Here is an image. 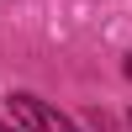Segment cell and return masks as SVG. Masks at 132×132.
<instances>
[{"label":"cell","mask_w":132,"mask_h":132,"mask_svg":"<svg viewBox=\"0 0 132 132\" xmlns=\"http://www.w3.org/2000/svg\"><path fill=\"white\" fill-rule=\"evenodd\" d=\"M127 79H132V58H127Z\"/></svg>","instance_id":"3957f363"},{"label":"cell","mask_w":132,"mask_h":132,"mask_svg":"<svg viewBox=\"0 0 132 132\" xmlns=\"http://www.w3.org/2000/svg\"><path fill=\"white\" fill-rule=\"evenodd\" d=\"M127 127H132V111H127Z\"/></svg>","instance_id":"277c9868"},{"label":"cell","mask_w":132,"mask_h":132,"mask_svg":"<svg viewBox=\"0 0 132 132\" xmlns=\"http://www.w3.org/2000/svg\"><path fill=\"white\" fill-rule=\"evenodd\" d=\"M0 132H21V127H16V122H0Z\"/></svg>","instance_id":"7a4b0ae2"},{"label":"cell","mask_w":132,"mask_h":132,"mask_svg":"<svg viewBox=\"0 0 132 132\" xmlns=\"http://www.w3.org/2000/svg\"><path fill=\"white\" fill-rule=\"evenodd\" d=\"M5 111H11V122H16L21 132H85L79 122H69L63 111H53V106L37 101V95H11Z\"/></svg>","instance_id":"6da1fadb"}]
</instances>
